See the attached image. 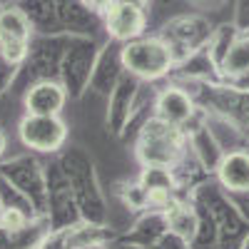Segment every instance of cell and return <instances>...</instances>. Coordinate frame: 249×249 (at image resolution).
Returning <instances> with one entry per match:
<instances>
[{"mask_svg":"<svg viewBox=\"0 0 249 249\" xmlns=\"http://www.w3.org/2000/svg\"><path fill=\"white\" fill-rule=\"evenodd\" d=\"M105 23H107V33L115 40H122V43H130V40H137L144 30V13L140 5L132 3H115L105 10Z\"/></svg>","mask_w":249,"mask_h":249,"instance_id":"cell-5","label":"cell"},{"mask_svg":"<svg viewBox=\"0 0 249 249\" xmlns=\"http://www.w3.org/2000/svg\"><path fill=\"white\" fill-rule=\"evenodd\" d=\"M222 68L227 75L249 72V37H242L230 45V50H227V55L222 60Z\"/></svg>","mask_w":249,"mask_h":249,"instance_id":"cell-9","label":"cell"},{"mask_svg":"<svg viewBox=\"0 0 249 249\" xmlns=\"http://www.w3.org/2000/svg\"><path fill=\"white\" fill-rule=\"evenodd\" d=\"M155 110H157V120H162V122L172 124V127H177V124H184L187 120L192 117L195 105H192L190 95H187L184 90H179V88H167V90L157 97Z\"/></svg>","mask_w":249,"mask_h":249,"instance_id":"cell-8","label":"cell"},{"mask_svg":"<svg viewBox=\"0 0 249 249\" xmlns=\"http://www.w3.org/2000/svg\"><path fill=\"white\" fill-rule=\"evenodd\" d=\"M65 100H68V95L62 90V85L43 80V82H35L28 90L25 110H28V115H37V117H55L65 107Z\"/></svg>","mask_w":249,"mask_h":249,"instance_id":"cell-6","label":"cell"},{"mask_svg":"<svg viewBox=\"0 0 249 249\" xmlns=\"http://www.w3.org/2000/svg\"><path fill=\"white\" fill-rule=\"evenodd\" d=\"M120 60L132 75L142 80H160L172 68V50L157 37H137L124 43Z\"/></svg>","mask_w":249,"mask_h":249,"instance_id":"cell-1","label":"cell"},{"mask_svg":"<svg viewBox=\"0 0 249 249\" xmlns=\"http://www.w3.org/2000/svg\"><path fill=\"white\" fill-rule=\"evenodd\" d=\"M167 222H170V230H172L175 234H179L182 239L195 237L197 217H195V212L187 210V207H175V210L167 214Z\"/></svg>","mask_w":249,"mask_h":249,"instance_id":"cell-11","label":"cell"},{"mask_svg":"<svg viewBox=\"0 0 249 249\" xmlns=\"http://www.w3.org/2000/svg\"><path fill=\"white\" fill-rule=\"evenodd\" d=\"M3 152H5V135L0 132V157H3Z\"/></svg>","mask_w":249,"mask_h":249,"instance_id":"cell-15","label":"cell"},{"mask_svg":"<svg viewBox=\"0 0 249 249\" xmlns=\"http://www.w3.org/2000/svg\"><path fill=\"white\" fill-rule=\"evenodd\" d=\"M18 135L23 140L25 147L37 150V152H57L68 140V127L60 120V115L55 117H37V115H25L20 120Z\"/></svg>","mask_w":249,"mask_h":249,"instance_id":"cell-2","label":"cell"},{"mask_svg":"<svg viewBox=\"0 0 249 249\" xmlns=\"http://www.w3.org/2000/svg\"><path fill=\"white\" fill-rule=\"evenodd\" d=\"M0 227L8 230V232H20L25 227V217L20 214L18 210H5L3 217H0Z\"/></svg>","mask_w":249,"mask_h":249,"instance_id":"cell-12","label":"cell"},{"mask_svg":"<svg viewBox=\"0 0 249 249\" xmlns=\"http://www.w3.org/2000/svg\"><path fill=\"white\" fill-rule=\"evenodd\" d=\"M140 184L147 190V195H155V192L170 195V192H172L170 170H167V167H157V164H147V170H144L142 177H140Z\"/></svg>","mask_w":249,"mask_h":249,"instance_id":"cell-10","label":"cell"},{"mask_svg":"<svg viewBox=\"0 0 249 249\" xmlns=\"http://www.w3.org/2000/svg\"><path fill=\"white\" fill-rule=\"evenodd\" d=\"M30 43V20L20 8L0 13V55L10 65L23 62Z\"/></svg>","mask_w":249,"mask_h":249,"instance_id":"cell-3","label":"cell"},{"mask_svg":"<svg viewBox=\"0 0 249 249\" xmlns=\"http://www.w3.org/2000/svg\"><path fill=\"white\" fill-rule=\"evenodd\" d=\"M162 150H170L175 157L179 152V137L175 132L172 124L155 120L144 127V137H142V150L140 157L144 160V164H157V167H167L170 160Z\"/></svg>","mask_w":249,"mask_h":249,"instance_id":"cell-4","label":"cell"},{"mask_svg":"<svg viewBox=\"0 0 249 249\" xmlns=\"http://www.w3.org/2000/svg\"><path fill=\"white\" fill-rule=\"evenodd\" d=\"M217 177L230 192H249V152H227L217 164Z\"/></svg>","mask_w":249,"mask_h":249,"instance_id":"cell-7","label":"cell"},{"mask_svg":"<svg viewBox=\"0 0 249 249\" xmlns=\"http://www.w3.org/2000/svg\"><path fill=\"white\" fill-rule=\"evenodd\" d=\"M85 3H88L90 8H95V10H102V13H105V10L112 5V0H85Z\"/></svg>","mask_w":249,"mask_h":249,"instance_id":"cell-14","label":"cell"},{"mask_svg":"<svg viewBox=\"0 0 249 249\" xmlns=\"http://www.w3.org/2000/svg\"><path fill=\"white\" fill-rule=\"evenodd\" d=\"M232 85L237 90H249V72H242V75H232Z\"/></svg>","mask_w":249,"mask_h":249,"instance_id":"cell-13","label":"cell"}]
</instances>
